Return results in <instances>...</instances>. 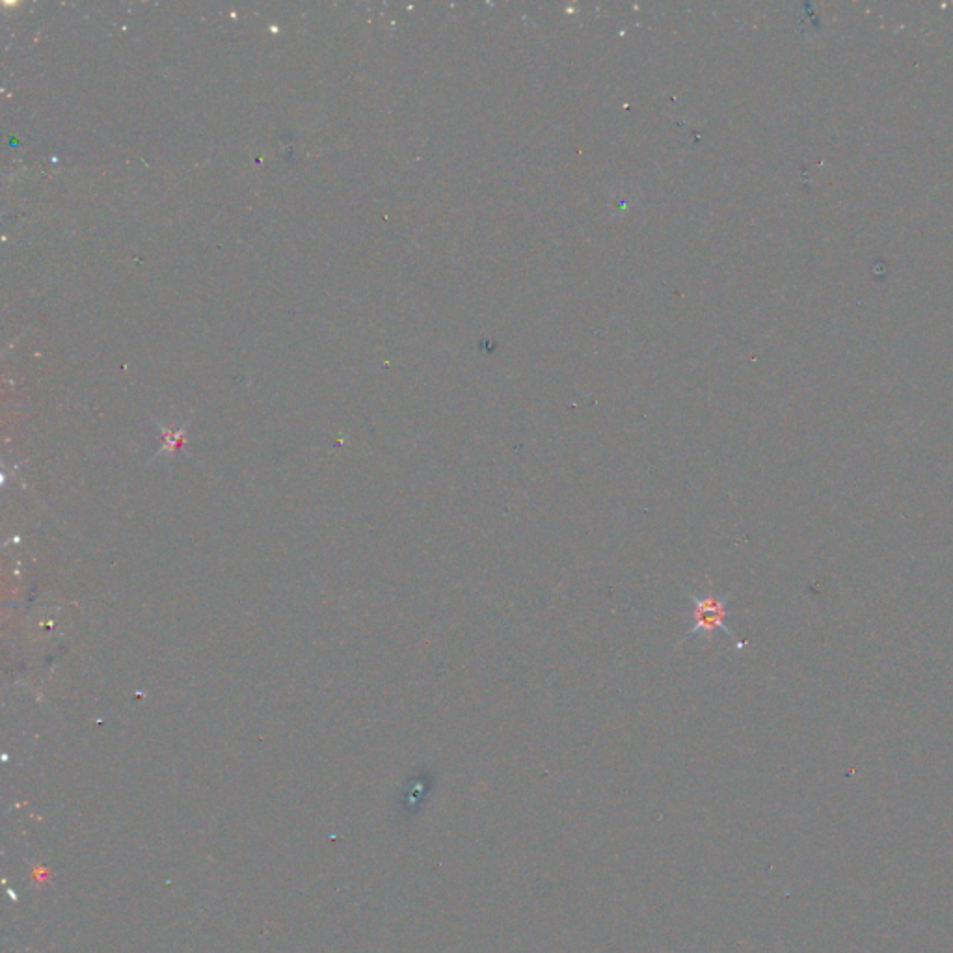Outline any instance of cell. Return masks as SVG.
<instances>
[{
	"label": "cell",
	"mask_w": 953,
	"mask_h": 953,
	"mask_svg": "<svg viewBox=\"0 0 953 953\" xmlns=\"http://www.w3.org/2000/svg\"><path fill=\"white\" fill-rule=\"evenodd\" d=\"M685 594L689 602V617L693 620V626L687 631L685 639L712 641L717 631H723L738 650H743L747 646L745 641H739L738 635L726 624V620L732 613L728 607V596H719L713 592V589L704 592L687 589Z\"/></svg>",
	"instance_id": "1"
}]
</instances>
